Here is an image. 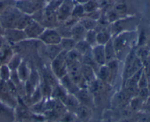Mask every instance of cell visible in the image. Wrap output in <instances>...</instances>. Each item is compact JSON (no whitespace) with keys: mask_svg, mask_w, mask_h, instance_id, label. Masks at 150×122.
<instances>
[{"mask_svg":"<svg viewBox=\"0 0 150 122\" xmlns=\"http://www.w3.org/2000/svg\"><path fill=\"white\" fill-rule=\"evenodd\" d=\"M75 96L78 99L81 104L86 106L92 109L95 105L93 96L88 88H81L75 94Z\"/></svg>","mask_w":150,"mask_h":122,"instance_id":"10","label":"cell"},{"mask_svg":"<svg viewBox=\"0 0 150 122\" xmlns=\"http://www.w3.org/2000/svg\"><path fill=\"white\" fill-rule=\"evenodd\" d=\"M5 43V40H4V37H0V49H1V47L3 46V45Z\"/></svg>","mask_w":150,"mask_h":122,"instance_id":"36","label":"cell"},{"mask_svg":"<svg viewBox=\"0 0 150 122\" xmlns=\"http://www.w3.org/2000/svg\"><path fill=\"white\" fill-rule=\"evenodd\" d=\"M97 76H98V77H99L100 80L106 82V83L109 82L110 72L106 64L100 66L98 73H97Z\"/></svg>","mask_w":150,"mask_h":122,"instance_id":"24","label":"cell"},{"mask_svg":"<svg viewBox=\"0 0 150 122\" xmlns=\"http://www.w3.org/2000/svg\"><path fill=\"white\" fill-rule=\"evenodd\" d=\"M32 20V16H29V15L23 13V15L21 16V19H19V21L18 23L17 27L16 28L19 29H21V30H23V29L26 27V26L30 23V21Z\"/></svg>","mask_w":150,"mask_h":122,"instance_id":"29","label":"cell"},{"mask_svg":"<svg viewBox=\"0 0 150 122\" xmlns=\"http://www.w3.org/2000/svg\"><path fill=\"white\" fill-rule=\"evenodd\" d=\"M84 10L85 15L95 12L98 10V3L97 0H89L87 2L82 4Z\"/></svg>","mask_w":150,"mask_h":122,"instance_id":"26","label":"cell"},{"mask_svg":"<svg viewBox=\"0 0 150 122\" xmlns=\"http://www.w3.org/2000/svg\"><path fill=\"white\" fill-rule=\"evenodd\" d=\"M92 56L94 60L100 66L106 64V57H105V47L103 45L94 46L92 48Z\"/></svg>","mask_w":150,"mask_h":122,"instance_id":"11","label":"cell"},{"mask_svg":"<svg viewBox=\"0 0 150 122\" xmlns=\"http://www.w3.org/2000/svg\"><path fill=\"white\" fill-rule=\"evenodd\" d=\"M75 0H63L57 11V17L59 22H64L71 17L72 12L76 5Z\"/></svg>","mask_w":150,"mask_h":122,"instance_id":"7","label":"cell"},{"mask_svg":"<svg viewBox=\"0 0 150 122\" xmlns=\"http://www.w3.org/2000/svg\"><path fill=\"white\" fill-rule=\"evenodd\" d=\"M149 64H150V54H149Z\"/></svg>","mask_w":150,"mask_h":122,"instance_id":"40","label":"cell"},{"mask_svg":"<svg viewBox=\"0 0 150 122\" xmlns=\"http://www.w3.org/2000/svg\"><path fill=\"white\" fill-rule=\"evenodd\" d=\"M149 91L147 88H141V89L139 90V98L141 99H146V98H149Z\"/></svg>","mask_w":150,"mask_h":122,"instance_id":"34","label":"cell"},{"mask_svg":"<svg viewBox=\"0 0 150 122\" xmlns=\"http://www.w3.org/2000/svg\"><path fill=\"white\" fill-rule=\"evenodd\" d=\"M60 81L62 82V86L66 90V91L68 93L75 95L79 91V90L80 89L78 87V85L72 80V79L69 76L68 74H66L65 76L62 77L60 79Z\"/></svg>","mask_w":150,"mask_h":122,"instance_id":"13","label":"cell"},{"mask_svg":"<svg viewBox=\"0 0 150 122\" xmlns=\"http://www.w3.org/2000/svg\"><path fill=\"white\" fill-rule=\"evenodd\" d=\"M105 47V57H106V63L110 61V60H114L117 58V53L116 50L114 49V44H113L112 39L110 40L105 45H104Z\"/></svg>","mask_w":150,"mask_h":122,"instance_id":"20","label":"cell"},{"mask_svg":"<svg viewBox=\"0 0 150 122\" xmlns=\"http://www.w3.org/2000/svg\"><path fill=\"white\" fill-rule=\"evenodd\" d=\"M84 41L87 42L91 46L97 45V32L95 29L92 30H87L86 35H85Z\"/></svg>","mask_w":150,"mask_h":122,"instance_id":"27","label":"cell"},{"mask_svg":"<svg viewBox=\"0 0 150 122\" xmlns=\"http://www.w3.org/2000/svg\"><path fill=\"white\" fill-rule=\"evenodd\" d=\"M38 40L44 45H59L62 37L56 28H45Z\"/></svg>","mask_w":150,"mask_h":122,"instance_id":"6","label":"cell"},{"mask_svg":"<svg viewBox=\"0 0 150 122\" xmlns=\"http://www.w3.org/2000/svg\"><path fill=\"white\" fill-rule=\"evenodd\" d=\"M16 71H17L18 75L19 76V79H21V82H25L26 80H28L29 74H30L31 68L29 67L27 60H23V59L21 63L18 66Z\"/></svg>","mask_w":150,"mask_h":122,"instance_id":"15","label":"cell"},{"mask_svg":"<svg viewBox=\"0 0 150 122\" xmlns=\"http://www.w3.org/2000/svg\"><path fill=\"white\" fill-rule=\"evenodd\" d=\"M142 99H141L139 97V98H133V99L131 101V102H130V106H131L132 108L136 110V109L139 108V106H140V103L142 102Z\"/></svg>","mask_w":150,"mask_h":122,"instance_id":"35","label":"cell"},{"mask_svg":"<svg viewBox=\"0 0 150 122\" xmlns=\"http://www.w3.org/2000/svg\"><path fill=\"white\" fill-rule=\"evenodd\" d=\"M86 32L87 30L78 21L71 28V38L76 42L83 41L84 40Z\"/></svg>","mask_w":150,"mask_h":122,"instance_id":"12","label":"cell"},{"mask_svg":"<svg viewBox=\"0 0 150 122\" xmlns=\"http://www.w3.org/2000/svg\"><path fill=\"white\" fill-rule=\"evenodd\" d=\"M130 96V95L127 92V91H120L115 96V102L117 103V104H124L128 100Z\"/></svg>","mask_w":150,"mask_h":122,"instance_id":"31","label":"cell"},{"mask_svg":"<svg viewBox=\"0 0 150 122\" xmlns=\"http://www.w3.org/2000/svg\"><path fill=\"white\" fill-rule=\"evenodd\" d=\"M43 46L44 54L48 57V60H50V61L54 60L62 51L59 45H44L43 44Z\"/></svg>","mask_w":150,"mask_h":122,"instance_id":"16","label":"cell"},{"mask_svg":"<svg viewBox=\"0 0 150 122\" xmlns=\"http://www.w3.org/2000/svg\"><path fill=\"white\" fill-rule=\"evenodd\" d=\"M4 28L2 27L1 26V23H0V37H2L3 36V34H4Z\"/></svg>","mask_w":150,"mask_h":122,"instance_id":"37","label":"cell"},{"mask_svg":"<svg viewBox=\"0 0 150 122\" xmlns=\"http://www.w3.org/2000/svg\"><path fill=\"white\" fill-rule=\"evenodd\" d=\"M22 15L23 13L16 6H12L0 15V23L4 29L16 28Z\"/></svg>","mask_w":150,"mask_h":122,"instance_id":"1","label":"cell"},{"mask_svg":"<svg viewBox=\"0 0 150 122\" xmlns=\"http://www.w3.org/2000/svg\"><path fill=\"white\" fill-rule=\"evenodd\" d=\"M45 29V28L41 24L32 19L30 23L26 26V27L23 29V31L26 34L27 39L38 40L39 37L43 32Z\"/></svg>","mask_w":150,"mask_h":122,"instance_id":"8","label":"cell"},{"mask_svg":"<svg viewBox=\"0 0 150 122\" xmlns=\"http://www.w3.org/2000/svg\"><path fill=\"white\" fill-rule=\"evenodd\" d=\"M143 68V63L136 55V51H131L126 57L125 66L123 72V79L125 83L126 81L131 77L136 72Z\"/></svg>","mask_w":150,"mask_h":122,"instance_id":"3","label":"cell"},{"mask_svg":"<svg viewBox=\"0 0 150 122\" xmlns=\"http://www.w3.org/2000/svg\"><path fill=\"white\" fill-rule=\"evenodd\" d=\"M147 47L149 49V50H150V40H149V42H148V46Z\"/></svg>","mask_w":150,"mask_h":122,"instance_id":"38","label":"cell"},{"mask_svg":"<svg viewBox=\"0 0 150 122\" xmlns=\"http://www.w3.org/2000/svg\"><path fill=\"white\" fill-rule=\"evenodd\" d=\"M79 23L86 29V30H92V29H96L98 26V22L97 21L88 17V16H84L81 19H79Z\"/></svg>","mask_w":150,"mask_h":122,"instance_id":"22","label":"cell"},{"mask_svg":"<svg viewBox=\"0 0 150 122\" xmlns=\"http://www.w3.org/2000/svg\"><path fill=\"white\" fill-rule=\"evenodd\" d=\"M67 53L64 51H62L54 60L51 61V71L59 79L67 74V61H66Z\"/></svg>","mask_w":150,"mask_h":122,"instance_id":"4","label":"cell"},{"mask_svg":"<svg viewBox=\"0 0 150 122\" xmlns=\"http://www.w3.org/2000/svg\"><path fill=\"white\" fill-rule=\"evenodd\" d=\"M111 38V33L108 30H100L97 32V44L99 45H105Z\"/></svg>","mask_w":150,"mask_h":122,"instance_id":"21","label":"cell"},{"mask_svg":"<svg viewBox=\"0 0 150 122\" xmlns=\"http://www.w3.org/2000/svg\"><path fill=\"white\" fill-rule=\"evenodd\" d=\"M76 41H74L73 38H62L61 41L59 43V46L61 47L62 51L69 52L71 50L74 49L76 46Z\"/></svg>","mask_w":150,"mask_h":122,"instance_id":"18","label":"cell"},{"mask_svg":"<svg viewBox=\"0 0 150 122\" xmlns=\"http://www.w3.org/2000/svg\"><path fill=\"white\" fill-rule=\"evenodd\" d=\"M0 116L10 121L13 120L14 118V114L10 107L1 103H0Z\"/></svg>","mask_w":150,"mask_h":122,"instance_id":"25","label":"cell"},{"mask_svg":"<svg viewBox=\"0 0 150 122\" xmlns=\"http://www.w3.org/2000/svg\"><path fill=\"white\" fill-rule=\"evenodd\" d=\"M11 71L7 64H2L0 66V80L7 82L10 79Z\"/></svg>","mask_w":150,"mask_h":122,"instance_id":"30","label":"cell"},{"mask_svg":"<svg viewBox=\"0 0 150 122\" xmlns=\"http://www.w3.org/2000/svg\"><path fill=\"white\" fill-rule=\"evenodd\" d=\"M4 40L10 46L16 45L18 43L22 42L27 39L24 31L17 28L13 29H5L3 34Z\"/></svg>","mask_w":150,"mask_h":122,"instance_id":"5","label":"cell"},{"mask_svg":"<svg viewBox=\"0 0 150 122\" xmlns=\"http://www.w3.org/2000/svg\"><path fill=\"white\" fill-rule=\"evenodd\" d=\"M0 101L5 103L6 105L10 107H16L18 104L16 97L9 91L7 82L1 80H0Z\"/></svg>","mask_w":150,"mask_h":122,"instance_id":"9","label":"cell"},{"mask_svg":"<svg viewBox=\"0 0 150 122\" xmlns=\"http://www.w3.org/2000/svg\"><path fill=\"white\" fill-rule=\"evenodd\" d=\"M92 47L88 44L87 42L83 40V41H79L76 42V46H75V49L82 56H87L92 53Z\"/></svg>","mask_w":150,"mask_h":122,"instance_id":"17","label":"cell"},{"mask_svg":"<svg viewBox=\"0 0 150 122\" xmlns=\"http://www.w3.org/2000/svg\"><path fill=\"white\" fill-rule=\"evenodd\" d=\"M148 82H149V81H148L147 77H146V76L145 75L144 72V70H143V73H142V76H141L140 79H139V82H138V84H137L139 89H141V88H147Z\"/></svg>","mask_w":150,"mask_h":122,"instance_id":"33","label":"cell"},{"mask_svg":"<svg viewBox=\"0 0 150 122\" xmlns=\"http://www.w3.org/2000/svg\"><path fill=\"white\" fill-rule=\"evenodd\" d=\"M54 1V0H47V1H48V2H49V1Z\"/></svg>","mask_w":150,"mask_h":122,"instance_id":"39","label":"cell"},{"mask_svg":"<svg viewBox=\"0 0 150 122\" xmlns=\"http://www.w3.org/2000/svg\"><path fill=\"white\" fill-rule=\"evenodd\" d=\"M81 71L82 76L83 79L86 81L88 85L92 82L97 79V73L93 68L91 66H88L86 64H81Z\"/></svg>","mask_w":150,"mask_h":122,"instance_id":"14","label":"cell"},{"mask_svg":"<svg viewBox=\"0 0 150 122\" xmlns=\"http://www.w3.org/2000/svg\"><path fill=\"white\" fill-rule=\"evenodd\" d=\"M16 0H0V15L7 8L15 6Z\"/></svg>","mask_w":150,"mask_h":122,"instance_id":"32","label":"cell"},{"mask_svg":"<svg viewBox=\"0 0 150 122\" xmlns=\"http://www.w3.org/2000/svg\"><path fill=\"white\" fill-rule=\"evenodd\" d=\"M47 3V0H16L15 6L23 13L33 16L45 8Z\"/></svg>","mask_w":150,"mask_h":122,"instance_id":"2","label":"cell"},{"mask_svg":"<svg viewBox=\"0 0 150 122\" xmlns=\"http://www.w3.org/2000/svg\"><path fill=\"white\" fill-rule=\"evenodd\" d=\"M76 112L79 118L83 121L88 120L92 115L90 108L81 104L76 108Z\"/></svg>","mask_w":150,"mask_h":122,"instance_id":"19","label":"cell"},{"mask_svg":"<svg viewBox=\"0 0 150 122\" xmlns=\"http://www.w3.org/2000/svg\"><path fill=\"white\" fill-rule=\"evenodd\" d=\"M85 16L84 10H83V7L82 4H76L75 5L74 8H73V12H72L71 17L73 19H77L78 21H79V19H81L82 17Z\"/></svg>","mask_w":150,"mask_h":122,"instance_id":"28","label":"cell"},{"mask_svg":"<svg viewBox=\"0 0 150 122\" xmlns=\"http://www.w3.org/2000/svg\"><path fill=\"white\" fill-rule=\"evenodd\" d=\"M23 58H22L21 56L18 53H15L13 55V57L10 58V60H9V62L7 63V66L9 67V68L10 69L11 71H16L18 68V66H20V64L21 63Z\"/></svg>","mask_w":150,"mask_h":122,"instance_id":"23","label":"cell"}]
</instances>
